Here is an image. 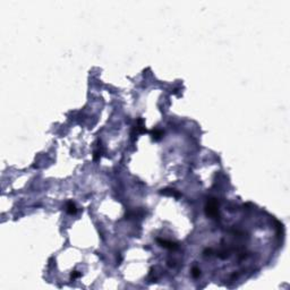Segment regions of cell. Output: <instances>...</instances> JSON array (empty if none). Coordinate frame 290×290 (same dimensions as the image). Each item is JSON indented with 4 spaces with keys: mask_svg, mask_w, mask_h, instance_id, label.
Returning a JSON list of instances; mask_svg holds the SVG:
<instances>
[{
    "mask_svg": "<svg viewBox=\"0 0 290 290\" xmlns=\"http://www.w3.org/2000/svg\"><path fill=\"white\" fill-rule=\"evenodd\" d=\"M219 204L217 202L215 199H210L206 203V206H205V212H206V215L208 217H211L213 219H217L219 218V209H218Z\"/></svg>",
    "mask_w": 290,
    "mask_h": 290,
    "instance_id": "1",
    "label": "cell"
},
{
    "mask_svg": "<svg viewBox=\"0 0 290 290\" xmlns=\"http://www.w3.org/2000/svg\"><path fill=\"white\" fill-rule=\"evenodd\" d=\"M157 241L160 244V246H162V247H164V248H168V250H177V248H178V245L176 244V243L169 241V240H164V239H160V238H158Z\"/></svg>",
    "mask_w": 290,
    "mask_h": 290,
    "instance_id": "2",
    "label": "cell"
},
{
    "mask_svg": "<svg viewBox=\"0 0 290 290\" xmlns=\"http://www.w3.org/2000/svg\"><path fill=\"white\" fill-rule=\"evenodd\" d=\"M160 193L162 194V195H166V196H173V197H177V199L180 196V193H178L176 189H173V188L161 189V192H160Z\"/></svg>",
    "mask_w": 290,
    "mask_h": 290,
    "instance_id": "3",
    "label": "cell"
},
{
    "mask_svg": "<svg viewBox=\"0 0 290 290\" xmlns=\"http://www.w3.org/2000/svg\"><path fill=\"white\" fill-rule=\"evenodd\" d=\"M135 130L137 134H143V133H146V129L144 127V122H143L142 118H138L137 121H136V126H135Z\"/></svg>",
    "mask_w": 290,
    "mask_h": 290,
    "instance_id": "4",
    "label": "cell"
},
{
    "mask_svg": "<svg viewBox=\"0 0 290 290\" xmlns=\"http://www.w3.org/2000/svg\"><path fill=\"white\" fill-rule=\"evenodd\" d=\"M66 211H67V213H69V214H75L77 212L76 205L73 203V202H67Z\"/></svg>",
    "mask_w": 290,
    "mask_h": 290,
    "instance_id": "5",
    "label": "cell"
},
{
    "mask_svg": "<svg viewBox=\"0 0 290 290\" xmlns=\"http://www.w3.org/2000/svg\"><path fill=\"white\" fill-rule=\"evenodd\" d=\"M162 136H163V133L161 132V130H159V129H155V130H153L152 132V138L153 139H155V141L160 139Z\"/></svg>",
    "mask_w": 290,
    "mask_h": 290,
    "instance_id": "6",
    "label": "cell"
},
{
    "mask_svg": "<svg viewBox=\"0 0 290 290\" xmlns=\"http://www.w3.org/2000/svg\"><path fill=\"white\" fill-rule=\"evenodd\" d=\"M192 275H193V278H199V275H201V270H199V268H196V266H194L193 269H192Z\"/></svg>",
    "mask_w": 290,
    "mask_h": 290,
    "instance_id": "7",
    "label": "cell"
},
{
    "mask_svg": "<svg viewBox=\"0 0 290 290\" xmlns=\"http://www.w3.org/2000/svg\"><path fill=\"white\" fill-rule=\"evenodd\" d=\"M100 157H101V151H100V150H97V151H94V154H93V159H94L95 161H97V160L100 159Z\"/></svg>",
    "mask_w": 290,
    "mask_h": 290,
    "instance_id": "8",
    "label": "cell"
},
{
    "mask_svg": "<svg viewBox=\"0 0 290 290\" xmlns=\"http://www.w3.org/2000/svg\"><path fill=\"white\" fill-rule=\"evenodd\" d=\"M81 277V273L78 271H73L70 273V278L71 279H76V278H79Z\"/></svg>",
    "mask_w": 290,
    "mask_h": 290,
    "instance_id": "9",
    "label": "cell"
}]
</instances>
